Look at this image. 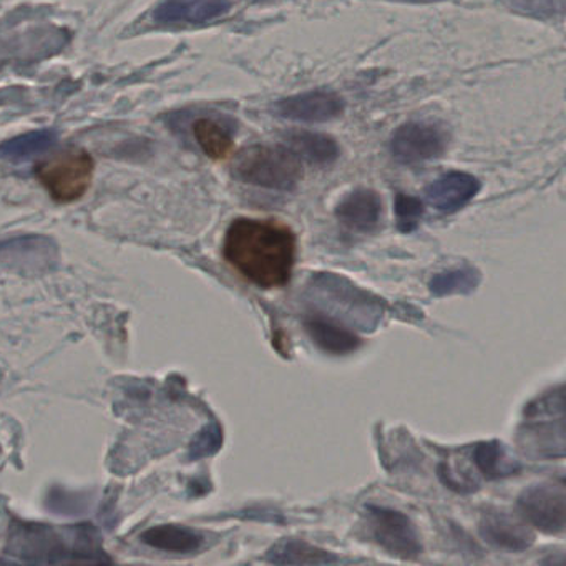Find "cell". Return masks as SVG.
Masks as SVG:
<instances>
[{"label":"cell","instance_id":"obj_1","mask_svg":"<svg viewBox=\"0 0 566 566\" xmlns=\"http://www.w3.org/2000/svg\"><path fill=\"white\" fill-rule=\"evenodd\" d=\"M296 254V234L274 220L238 218L228 228L223 241L227 263L263 290L290 283Z\"/></svg>","mask_w":566,"mask_h":566},{"label":"cell","instance_id":"obj_2","mask_svg":"<svg viewBox=\"0 0 566 566\" xmlns=\"http://www.w3.org/2000/svg\"><path fill=\"white\" fill-rule=\"evenodd\" d=\"M306 294L317 310L329 314L331 319L360 331H374L384 316L379 297L334 273L311 276Z\"/></svg>","mask_w":566,"mask_h":566},{"label":"cell","instance_id":"obj_3","mask_svg":"<svg viewBox=\"0 0 566 566\" xmlns=\"http://www.w3.org/2000/svg\"><path fill=\"white\" fill-rule=\"evenodd\" d=\"M233 177L253 187L290 191L303 178V164L286 145H251L238 154Z\"/></svg>","mask_w":566,"mask_h":566},{"label":"cell","instance_id":"obj_4","mask_svg":"<svg viewBox=\"0 0 566 566\" xmlns=\"http://www.w3.org/2000/svg\"><path fill=\"white\" fill-rule=\"evenodd\" d=\"M563 389L548 390L525 409L518 430V446L532 459H562L565 455Z\"/></svg>","mask_w":566,"mask_h":566},{"label":"cell","instance_id":"obj_5","mask_svg":"<svg viewBox=\"0 0 566 566\" xmlns=\"http://www.w3.org/2000/svg\"><path fill=\"white\" fill-rule=\"evenodd\" d=\"M95 161L87 150L67 148L35 165L34 174L57 203H74L85 197L94 181Z\"/></svg>","mask_w":566,"mask_h":566},{"label":"cell","instance_id":"obj_6","mask_svg":"<svg viewBox=\"0 0 566 566\" xmlns=\"http://www.w3.org/2000/svg\"><path fill=\"white\" fill-rule=\"evenodd\" d=\"M367 536L389 555L416 559L422 555L419 530L409 516L387 506L369 505L364 513Z\"/></svg>","mask_w":566,"mask_h":566},{"label":"cell","instance_id":"obj_7","mask_svg":"<svg viewBox=\"0 0 566 566\" xmlns=\"http://www.w3.org/2000/svg\"><path fill=\"white\" fill-rule=\"evenodd\" d=\"M518 509L528 525L548 535L565 532L566 493L562 482L530 485L518 496Z\"/></svg>","mask_w":566,"mask_h":566},{"label":"cell","instance_id":"obj_8","mask_svg":"<svg viewBox=\"0 0 566 566\" xmlns=\"http://www.w3.org/2000/svg\"><path fill=\"white\" fill-rule=\"evenodd\" d=\"M449 137L439 125L429 122H409L394 132L390 154L403 165H419L436 160L447 150Z\"/></svg>","mask_w":566,"mask_h":566},{"label":"cell","instance_id":"obj_9","mask_svg":"<svg viewBox=\"0 0 566 566\" xmlns=\"http://www.w3.org/2000/svg\"><path fill=\"white\" fill-rule=\"evenodd\" d=\"M479 532L489 545L505 552H525L535 543V533L526 520L506 510H485L480 518Z\"/></svg>","mask_w":566,"mask_h":566},{"label":"cell","instance_id":"obj_10","mask_svg":"<svg viewBox=\"0 0 566 566\" xmlns=\"http://www.w3.org/2000/svg\"><path fill=\"white\" fill-rule=\"evenodd\" d=\"M276 112L287 120L321 124L334 120L344 112V101L334 92L314 91L284 98L276 105Z\"/></svg>","mask_w":566,"mask_h":566},{"label":"cell","instance_id":"obj_11","mask_svg":"<svg viewBox=\"0 0 566 566\" xmlns=\"http://www.w3.org/2000/svg\"><path fill=\"white\" fill-rule=\"evenodd\" d=\"M480 188L482 185L472 175L452 171L429 185L426 198L437 211L450 214L462 210L470 200L479 195Z\"/></svg>","mask_w":566,"mask_h":566},{"label":"cell","instance_id":"obj_12","mask_svg":"<svg viewBox=\"0 0 566 566\" xmlns=\"http://www.w3.org/2000/svg\"><path fill=\"white\" fill-rule=\"evenodd\" d=\"M382 210V200L376 191L359 188L340 200L336 207V217L349 230L370 233L379 228Z\"/></svg>","mask_w":566,"mask_h":566},{"label":"cell","instance_id":"obj_13","mask_svg":"<svg viewBox=\"0 0 566 566\" xmlns=\"http://www.w3.org/2000/svg\"><path fill=\"white\" fill-rule=\"evenodd\" d=\"M304 329L311 340L323 353L331 354V356H347V354L356 353L363 346V339L350 327L344 326L343 323H337L324 314L314 313L307 316L304 319Z\"/></svg>","mask_w":566,"mask_h":566},{"label":"cell","instance_id":"obj_14","mask_svg":"<svg viewBox=\"0 0 566 566\" xmlns=\"http://www.w3.org/2000/svg\"><path fill=\"white\" fill-rule=\"evenodd\" d=\"M230 11L228 0H165L155 11V19L164 24L188 22L200 24L220 18Z\"/></svg>","mask_w":566,"mask_h":566},{"label":"cell","instance_id":"obj_15","mask_svg":"<svg viewBox=\"0 0 566 566\" xmlns=\"http://www.w3.org/2000/svg\"><path fill=\"white\" fill-rule=\"evenodd\" d=\"M266 559L274 565H333L339 563V556L326 549L310 545L303 539H281L271 546Z\"/></svg>","mask_w":566,"mask_h":566},{"label":"cell","instance_id":"obj_16","mask_svg":"<svg viewBox=\"0 0 566 566\" xmlns=\"http://www.w3.org/2000/svg\"><path fill=\"white\" fill-rule=\"evenodd\" d=\"M473 465L485 479L496 480L515 475L522 465L499 440L476 443L472 450Z\"/></svg>","mask_w":566,"mask_h":566},{"label":"cell","instance_id":"obj_17","mask_svg":"<svg viewBox=\"0 0 566 566\" xmlns=\"http://www.w3.org/2000/svg\"><path fill=\"white\" fill-rule=\"evenodd\" d=\"M286 147H290L300 160L310 164L327 165L333 164L339 157V147L333 138L323 134H311V132H291L286 137Z\"/></svg>","mask_w":566,"mask_h":566},{"label":"cell","instance_id":"obj_18","mask_svg":"<svg viewBox=\"0 0 566 566\" xmlns=\"http://www.w3.org/2000/svg\"><path fill=\"white\" fill-rule=\"evenodd\" d=\"M147 545L174 553H191L200 549L203 536L191 528L178 525L155 526L142 535Z\"/></svg>","mask_w":566,"mask_h":566},{"label":"cell","instance_id":"obj_19","mask_svg":"<svg viewBox=\"0 0 566 566\" xmlns=\"http://www.w3.org/2000/svg\"><path fill=\"white\" fill-rule=\"evenodd\" d=\"M193 135L201 150L211 160H224L233 151V135L213 118H198L193 124Z\"/></svg>","mask_w":566,"mask_h":566},{"label":"cell","instance_id":"obj_20","mask_svg":"<svg viewBox=\"0 0 566 566\" xmlns=\"http://www.w3.org/2000/svg\"><path fill=\"white\" fill-rule=\"evenodd\" d=\"M480 283H482L480 271L472 266H463L436 274L429 287L433 296L443 297L473 293Z\"/></svg>","mask_w":566,"mask_h":566},{"label":"cell","instance_id":"obj_21","mask_svg":"<svg viewBox=\"0 0 566 566\" xmlns=\"http://www.w3.org/2000/svg\"><path fill=\"white\" fill-rule=\"evenodd\" d=\"M55 142H57V135L52 130L31 132L0 145V157L11 161L28 160L48 151Z\"/></svg>","mask_w":566,"mask_h":566},{"label":"cell","instance_id":"obj_22","mask_svg":"<svg viewBox=\"0 0 566 566\" xmlns=\"http://www.w3.org/2000/svg\"><path fill=\"white\" fill-rule=\"evenodd\" d=\"M397 227L402 233L416 230L423 217V203L419 198L399 195L396 200Z\"/></svg>","mask_w":566,"mask_h":566},{"label":"cell","instance_id":"obj_23","mask_svg":"<svg viewBox=\"0 0 566 566\" xmlns=\"http://www.w3.org/2000/svg\"><path fill=\"white\" fill-rule=\"evenodd\" d=\"M396 2H407V4H432V2H440V0H396Z\"/></svg>","mask_w":566,"mask_h":566}]
</instances>
